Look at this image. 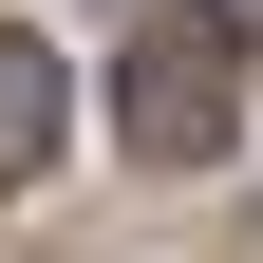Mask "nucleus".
<instances>
[{
    "instance_id": "nucleus-1",
    "label": "nucleus",
    "mask_w": 263,
    "mask_h": 263,
    "mask_svg": "<svg viewBox=\"0 0 263 263\" xmlns=\"http://www.w3.org/2000/svg\"><path fill=\"white\" fill-rule=\"evenodd\" d=\"M113 132L151 151V170H207L226 132H245V38H226V0H151V19H132Z\"/></svg>"
},
{
    "instance_id": "nucleus-2",
    "label": "nucleus",
    "mask_w": 263,
    "mask_h": 263,
    "mask_svg": "<svg viewBox=\"0 0 263 263\" xmlns=\"http://www.w3.org/2000/svg\"><path fill=\"white\" fill-rule=\"evenodd\" d=\"M57 113H76V94H57V57L0 19V188H38V170H57Z\"/></svg>"
}]
</instances>
